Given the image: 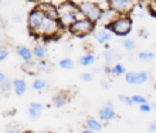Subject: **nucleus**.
<instances>
[{
	"instance_id": "5",
	"label": "nucleus",
	"mask_w": 156,
	"mask_h": 133,
	"mask_svg": "<svg viewBox=\"0 0 156 133\" xmlns=\"http://www.w3.org/2000/svg\"><path fill=\"white\" fill-rule=\"evenodd\" d=\"M45 17L47 16H45L44 12L38 7V4L30 10L29 16H27V27H29L30 34H33L37 31V29L41 26V23L45 20Z\"/></svg>"
},
{
	"instance_id": "24",
	"label": "nucleus",
	"mask_w": 156,
	"mask_h": 133,
	"mask_svg": "<svg viewBox=\"0 0 156 133\" xmlns=\"http://www.w3.org/2000/svg\"><path fill=\"white\" fill-rule=\"evenodd\" d=\"M105 48H107V51L104 53V58H105V61H107L108 64H109V63H112V61L115 60V53H114V51H112L108 46H105Z\"/></svg>"
},
{
	"instance_id": "21",
	"label": "nucleus",
	"mask_w": 156,
	"mask_h": 133,
	"mask_svg": "<svg viewBox=\"0 0 156 133\" xmlns=\"http://www.w3.org/2000/svg\"><path fill=\"white\" fill-rule=\"evenodd\" d=\"M125 81H126V84L136 85V81H138V72H133V71L126 72V74H125Z\"/></svg>"
},
{
	"instance_id": "9",
	"label": "nucleus",
	"mask_w": 156,
	"mask_h": 133,
	"mask_svg": "<svg viewBox=\"0 0 156 133\" xmlns=\"http://www.w3.org/2000/svg\"><path fill=\"white\" fill-rule=\"evenodd\" d=\"M111 37H112V33H109L105 27L101 30H95L94 31V38L95 41L102 44V46H108V41H111Z\"/></svg>"
},
{
	"instance_id": "1",
	"label": "nucleus",
	"mask_w": 156,
	"mask_h": 133,
	"mask_svg": "<svg viewBox=\"0 0 156 133\" xmlns=\"http://www.w3.org/2000/svg\"><path fill=\"white\" fill-rule=\"evenodd\" d=\"M80 19H85V17L81 14L78 4L73 3L71 0H66L58 6V21L62 29H70Z\"/></svg>"
},
{
	"instance_id": "16",
	"label": "nucleus",
	"mask_w": 156,
	"mask_h": 133,
	"mask_svg": "<svg viewBox=\"0 0 156 133\" xmlns=\"http://www.w3.org/2000/svg\"><path fill=\"white\" fill-rule=\"evenodd\" d=\"M85 126H87V129H90L92 130V132H99V130L102 129V123L99 121H97L95 118H87V121H85Z\"/></svg>"
},
{
	"instance_id": "33",
	"label": "nucleus",
	"mask_w": 156,
	"mask_h": 133,
	"mask_svg": "<svg viewBox=\"0 0 156 133\" xmlns=\"http://www.w3.org/2000/svg\"><path fill=\"white\" fill-rule=\"evenodd\" d=\"M149 12L152 16L156 17V0H151L149 2Z\"/></svg>"
},
{
	"instance_id": "26",
	"label": "nucleus",
	"mask_w": 156,
	"mask_h": 133,
	"mask_svg": "<svg viewBox=\"0 0 156 133\" xmlns=\"http://www.w3.org/2000/svg\"><path fill=\"white\" fill-rule=\"evenodd\" d=\"M138 57L140 60H153L156 57V53H153V51H142V53H138Z\"/></svg>"
},
{
	"instance_id": "23",
	"label": "nucleus",
	"mask_w": 156,
	"mask_h": 133,
	"mask_svg": "<svg viewBox=\"0 0 156 133\" xmlns=\"http://www.w3.org/2000/svg\"><path fill=\"white\" fill-rule=\"evenodd\" d=\"M122 47L125 48L126 51H132L136 48V43L133 40H129V38H125L122 41Z\"/></svg>"
},
{
	"instance_id": "6",
	"label": "nucleus",
	"mask_w": 156,
	"mask_h": 133,
	"mask_svg": "<svg viewBox=\"0 0 156 133\" xmlns=\"http://www.w3.org/2000/svg\"><path fill=\"white\" fill-rule=\"evenodd\" d=\"M108 4L119 14H128L133 7V0H108Z\"/></svg>"
},
{
	"instance_id": "19",
	"label": "nucleus",
	"mask_w": 156,
	"mask_h": 133,
	"mask_svg": "<svg viewBox=\"0 0 156 133\" xmlns=\"http://www.w3.org/2000/svg\"><path fill=\"white\" fill-rule=\"evenodd\" d=\"M67 101H68V98H67L66 94H58V95H55L53 98V104L55 105L57 108H62V106L67 104Z\"/></svg>"
},
{
	"instance_id": "30",
	"label": "nucleus",
	"mask_w": 156,
	"mask_h": 133,
	"mask_svg": "<svg viewBox=\"0 0 156 133\" xmlns=\"http://www.w3.org/2000/svg\"><path fill=\"white\" fill-rule=\"evenodd\" d=\"M4 133H21V130L17 125H9V126H6Z\"/></svg>"
},
{
	"instance_id": "36",
	"label": "nucleus",
	"mask_w": 156,
	"mask_h": 133,
	"mask_svg": "<svg viewBox=\"0 0 156 133\" xmlns=\"http://www.w3.org/2000/svg\"><path fill=\"white\" fill-rule=\"evenodd\" d=\"M148 129H149V132H151V133H156V122H155V121L149 123Z\"/></svg>"
},
{
	"instance_id": "2",
	"label": "nucleus",
	"mask_w": 156,
	"mask_h": 133,
	"mask_svg": "<svg viewBox=\"0 0 156 133\" xmlns=\"http://www.w3.org/2000/svg\"><path fill=\"white\" fill-rule=\"evenodd\" d=\"M132 27H133V21H132L131 16L129 14H121L115 21H112L105 29L109 33L118 36V37H126L128 34H131Z\"/></svg>"
},
{
	"instance_id": "29",
	"label": "nucleus",
	"mask_w": 156,
	"mask_h": 133,
	"mask_svg": "<svg viewBox=\"0 0 156 133\" xmlns=\"http://www.w3.org/2000/svg\"><path fill=\"white\" fill-rule=\"evenodd\" d=\"M131 98H132V102L136 105H142V104H146V102H148L146 98H144L142 95H133V96H131Z\"/></svg>"
},
{
	"instance_id": "8",
	"label": "nucleus",
	"mask_w": 156,
	"mask_h": 133,
	"mask_svg": "<svg viewBox=\"0 0 156 133\" xmlns=\"http://www.w3.org/2000/svg\"><path fill=\"white\" fill-rule=\"evenodd\" d=\"M98 115H99V121H102V122H109V121H112L114 118H116L114 104H112L111 101H108L107 104L104 105V108L99 109Z\"/></svg>"
},
{
	"instance_id": "42",
	"label": "nucleus",
	"mask_w": 156,
	"mask_h": 133,
	"mask_svg": "<svg viewBox=\"0 0 156 133\" xmlns=\"http://www.w3.org/2000/svg\"><path fill=\"white\" fill-rule=\"evenodd\" d=\"M31 2H37V0H31Z\"/></svg>"
},
{
	"instance_id": "32",
	"label": "nucleus",
	"mask_w": 156,
	"mask_h": 133,
	"mask_svg": "<svg viewBox=\"0 0 156 133\" xmlns=\"http://www.w3.org/2000/svg\"><path fill=\"white\" fill-rule=\"evenodd\" d=\"M139 109H140V112L148 113V112H151V111H152V105L149 104V102H146V104L139 105Z\"/></svg>"
},
{
	"instance_id": "43",
	"label": "nucleus",
	"mask_w": 156,
	"mask_h": 133,
	"mask_svg": "<svg viewBox=\"0 0 156 133\" xmlns=\"http://www.w3.org/2000/svg\"><path fill=\"white\" fill-rule=\"evenodd\" d=\"M0 3H2V0H0Z\"/></svg>"
},
{
	"instance_id": "45",
	"label": "nucleus",
	"mask_w": 156,
	"mask_h": 133,
	"mask_svg": "<svg viewBox=\"0 0 156 133\" xmlns=\"http://www.w3.org/2000/svg\"><path fill=\"white\" fill-rule=\"evenodd\" d=\"M155 122H156V119H155Z\"/></svg>"
},
{
	"instance_id": "40",
	"label": "nucleus",
	"mask_w": 156,
	"mask_h": 133,
	"mask_svg": "<svg viewBox=\"0 0 156 133\" xmlns=\"http://www.w3.org/2000/svg\"><path fill=\"white\" fill-rule=\"evenodd\" d=\"M151 105H152V109H155V111H156V104H155V102H153V104H151Z\"/></svg>"
},
{
	"instance_id": "34",
	"label": "nucleus",
	"mask_w": 156,
	"mask_h": 133,
	"mask_svg": "<svg viewBox=\"0 0 156 133\" xmlns=\"http://www.w3.org/2000/svg\"><path fill=\"white\" fill-rule=\"evenodd\" d=\"M81 79L85 81V82H91L92 81V74L91 72H84V74H81Z\"/></svg>"
},
{
	"instance_id": "22",
	"label": "nucleus",
	"mask_w": 156,
	"mask_h": 133,
	"mask_svg": "<svg viewBox=\"0 0 156 133\" xmlns=\"http://www.w3.org/2000/svg\"><path fill=\"white\" fill-rule=\"evenodd\" d=\"M58 65L61 66L62 70H71L73 66H74V61L71 58H62L60 63H58Z\"/></svg>"
},
{
	"instance_id": "27",
	"label": "nucleus",
	"mask_w": 156,
	"mask_h": 133,
	"mask_svg": "<svg viewBox=\"0 0 156 133\" xmlns=\"http://www.w3.org/2000/svg\"><path fill=\"white\" fill-rule=\"evenodd\" d=\"M37 70H38V72H47V71H50V64L47 63L45 60H43V61H38Z\"/></svg>"
},
{
	"instance_id": "18",
	"label": "nucleus",
	"mask_w": 156,
	"mask_h": 133,
	"mask_svg": "<svg viewBox=\"0 0 156 133\" xmlns=\"http://www.w3.org/2000/svg\"><path fill=\"white\" fill-rule=\"evenodd\" d=\"M95 63V55L91 54V53H88V54L82 55V57H80V60H78V64L82 66H88L91 65V64Z\"/></svg>"
},
{
	"instance_id": "31",
	"label": "nucleus",
	"mask_w": 156,
	"mask_h": 133,
	"mask_svg": "<svg viewBox=\"0 0 156 133\" xmlns=\"http://www.w3.org/2000/svg\"><path fill=\"white\" fill-rule=\"evenodd\" d=\"M7 57H9V48L4 46H0V61H4Z\"/></svg>"
},
{
	"instance_id": "17",
	"label": "nucleus",
	"mask_w": 156,
	"mask_h": 133,
	"mask_svg": "<svg viewBox=\"0 0 156 133\" xmlns=\"http://www.w3.org/2000/svg\"><path fill=\"white\" fill-rule=\"evenodd\" d=\"M37 64L38 63H36V61H26L24 64H23V66H21V70L24 71V72H27V74H36V72H38V70H37Z\"/></svg>"
},
{
	"instance_id": "37",
	"label": "nucleus",
	"mask_w": 156,
	"mask_h": 133,
	"mask_svg": "<svg viewBox=\"0 0 156 133\" xmlns=\"http://www.w3.org/2000/svg\"><path fill=\"white\" fill-rule=\"evenodd\" d=\"M139 36H140V37H144V38H146V37H148V31H146L145 29H140Z\"/></svg>"
},
{
	"instance_id": "3",
	"label": "nucleus",
	"mask_w": 156,
	"mask_h": 133,
	"mask_svg": "<svg viewBox=\"0 0 156 133\" xmlns=\"http://www.w3.org/2000/svg\"><path fill=\"white\" fill-rule=\"evenodd\" d=\"M78 9L81 14L85 19L91 20L92 23H98L99 19H101V14H102V6L98 3V2H92V0H84L78 4Z\"/></svg>"
},
{
	"instance_id": "35",
	"label": "nucleus",
	"mask_w": 156,
	"mask_h": 133,
	"mask_svg": "<svg viewBox=\"0 0 156 133\" xmlns=\"http://www.w3.org/2000/svg\"><path fill=\"white\" fill-rule=\"evenodd\" d=\"M101 88H102V89H105V91H108V89H111V82H109V81H105V79H102V81H101Z\"/></svg>"
},
{
	"instance_id": "15",
	"label": "nucleus",
	"mask_w": 156,
	"mask_h": 133,
	"mask_svg": "<svg viewBox=\"0 0 156 133\" xmlns=\"http://www.w3.org/2000/svg\"><path fill=\"white\" fill-rule=\"evenodd\" d=\"M107 74L112 77H119V75H125V66L122 64H114L112 66H107Z\"/></svg>"
},
{
	"instance_id": "14",
	"label": "nucleus",
	"mask_w": 156,
	"mask_h": 133,
	"mask_svg": "<svg viewBox=\"0 0 156 133\" xmlns=\"http://www.w3.org/2000/svg\"><path fill=\"white\" fill-rule=\"evenodd\" d=\"M33 57L36 60H38V61H43V60L47 58V47L44 46V44H36V46L33 47Z\"/></svg>"
},
{
	"instance_id": "20",
	"label": "nucleus",
	"mask_w": 156,
	"mask_h": 133,
	"mask_svg": "<svg viewBox=\"0 0 156 133\" xmlns=\"http://www.w3.org/2000/svg\"><path fill=\"white\" fill-rule=\"evenodd\" d=\"M33 89L34 91H43V89H45V87H47V82H45V79L43 78H36L33 81Z\"/></svg>"
},
{
	"instance_id": "12",
	"label": "nucleus",
	"mask_w": 156,
	"mask_h": 133,
	"mask_svg": "<svg viewBox=\"0 0 156 133\" xmlns=\"http://www.w3.org/2000/svg\"><path fill=\"white\" fill-rule=\"evenodd\" d=\"M41 113H43V105L38 104V102H31L29 105V116L33 119V121H37L40 119Z\"/></svg>"
},
{
	"instance_id": "41",
	"label": "nucleus",
	"mask_w": 156,
	"mask_h": 133,
	"mask_svg": "<svg viewBox=\"0 0 156 133\" xmlns=\"http://www.w3.org/2000/svg\"><path fill=\"white\" fill-rule=\"evenodd\" d=\"M2 94H3V91H2V88H0V95H2Z\"/></svg>"
},
{
	"instance_id": "25",
	"label": "nucleus",
	"mask_w": 156,
	"mask_h": 133,
	"mask_svg": "<svg viewBox=\"0 0 156 133\" xmlns=\"http://www.w3.org/2000/svg\"><path fill=\"white\" fill-rule=\"evenodd\" d=\"M149 79V74L146 71H142V72H138V81H136V85H142V84L148 82Z\"/></svg>"
},
{
	"instance_id": "7",
	"label": "nucleus",
	"mask_w": 156,
	"mask_h": 133,
	"mask_svg": "<svg viewBox=\"0 0 156 133\" xmlns=\"http://www.w3.org/2000/svg\"><path fill=\"white\" fill-rule=\"evenodd\" d=\"M121 16L119 13H116L114 9L111 7H107V9H102V14H101V19H99V24H102L104 27H108L111 24L112 21H115L118 17Z\"/></svg>"
},
{
	"instance_id": "11",
	"label": "nucleus",
	"mask_w": 156,
	"mask_h": 133,
	"mask_svg": "<svg viewBox=\"0 0 156 133\" xmlns=\"http://www.w3.org/2000/svg\"><path fill=\"white\" fill-rule=\"evenodd\" d=\"M12 84H13L12 88H13V91H14L16 95H19V96L24 95L26 91H27V82H26V79L17 78V79H14Z\"/></svg>"
},
{
	"instance_id": "28",
	"label": "nucleus",
	"mask_w": 156,
	"mask_h": 133,
	"mask_svg": "<svg viewBox=\"0 0 156 133\" xmlns=\"http://www.w3.org/2000/svg\"><path fill=\"white\" fill-rule=\"evenodd\" d=\"M118 99H119V102H122V104L128 105V106H132V105H133L132 98L131 96H128V95H125V94H121V95L118 96Z\"/></svg>"
},
{
	"instance_id": "4",
	"label": "nucleus",
	"mask_w": 156,
	"mask_h": 133,
	"mask_svg": "<svg viewBox=\"0 0 156 133\" xmlns=\"http://www.w3.org/2000/svg\"><path fill=\"white\" fill-rule=\"evenodd\" d=\"M95 26L97 24L92 23L91 20H88V19H80L68 30L75 37H87V36H90L91 33L95 31Z\"/></svg>"
},
{
	"instance_id": "44",
	"label": "nucleus",
	"mask_w": 156,
	"mask_h": 133,
	"mask_svg": "<svg viewBox=\"0 0 156 133\" xmlns=\"http://www.w3.org/2000/svg\"><path fill=\"white\" fill-rule=\"evenodd\" d=\"M62 2H66V0H62Z\"/></svg>"
},
{
	"instance_id": "13",
	"label": "nucleus",
	"mask_w": 156,
	"mask_h": 133,
	"mask_svg": "<svg viewBox=\"0 0 156 133\" xmlns=\"http://www.w3.org/2000/svg\"><path fill=\"white\" fill-rule=\"evenodd\" d=\"M16 53H17V55L20 57L23 61H31V60L34 58L33 57V51L30 50L29 47H26V46H17L16 47Z\"/></svg>"
},
{
	"instance_id": "10",
	"label": "nucleus",
	"mask_w": 156,
	"mask_h": 133,
	"mask_svg": "<svg viewBox=\"0 0 156 133\" xmlns=\"http://www.w3.org/2000/svg\"><path fill=\"white\" fill-rule=\"evenodd\" d=\"M38 7L44 12V14L48 19H53V20H58V6H54L51 3H40Z\"/></svg>"
},
{
	"instance_id": "39",
	"label": "nucleus",
	"mask_w": 156,
	"mask_h": 133,
	"mask_svg": "<svg viewBox=\"0 0 156 133\" xmlns=\"http://www.w3.org/2000/svg\"><path fill=\"white\" fill-rule=\"evenodd\" d=\"M21 133H34V132H31V130H23Z\"/></svg>"
},
{
	"instance_id": "38",
	"label": "nucleus",
	"mask_w": 156,
	"mask_h": 133,
	"mask_svg": "<svg viewBox=\"0 0 156 133\" xmlns=\"http://www.w3.org/2000/svg\"><path fill=\"white\" fill-rule=\"evenodd\" d=\"M81 133H94V132H92V130H90V129H85V130H82Z\"/></svg>"
}]
</instances>
